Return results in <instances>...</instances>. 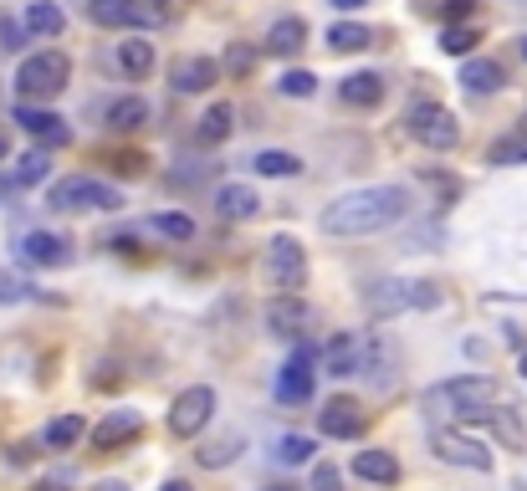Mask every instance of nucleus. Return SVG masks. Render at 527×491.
Listing matches in <instances>:
<instances>
[{"label":"nucleus","mask_w":527,"mask_h":491,"mask_svg":"<svg viewBox=\"0 0 527 491\" xmlns=\"http://www.w3.org/2000/svg\"><path fill=\"white\" fill-rule=\"evenodd\" d=\"M410 210L405 190L400 185H369V190H354V195H338L318 226L328 236H374V231H389V226H400Z\"/></svg>","instance_id":"nucleus-1"},{"label":"nucleus","mask_w":527,"mask_h":491,"mask_svg":"<svg viewBox=\"0 0 527 491\" xmlns=\"http://www.w3.org/2000/svg\"><path fill=\"white\" fill-rule=\"evenodd\" d=\"M430 405L446 410V415H461V420H481L492 405H497V384L487 374H461V379H446L430 389Z\"/></svg>","instance_id":"nucleus-2"},{"label":"nucleus","mask_w":527,"mask_h":491,"mask_svg":"<svg viewBox=\"0 0 527 491\" xmlns=\"http://www.w3.org/2000/svg\"><path fill=\"white\" fill-rule=\"evenodd\" d=\"M67 82H72V62H67L62 52H31V57L16 67V93H21V103H52Z\"/></svg>","instance_id":"nucleus-3"},{"label":"nucleus","mask_w":527,"mask_h":491,"mask_svg":"<svg viewBox=\"0 0 527 491\" xmlns=\"http://www.w3.org/2000/svg\"><path fill=\"white\" fill-rule=\"evenodd\" d=\"M52 210H118L123 195L103 180H93V174H72V180H57L52 195H47Z\"/></svg>","instance_id":"nucleus-4"},{"label":"nucleus","mask_w":527,"mask_h":491,"mask_svg":"<svg viewBox=\"0 0 527 491\" xmlns=\"http://www.w3.org/2000/svg\"><path fill=\"white\" fill-rule=\"evenodd\" d=\"M405 128H410V139L425 144L430 154H451V149L461 144V123H456V113L441 108V103H420Z\"/></svg>","instance_id":"nucleus-5"},{"label":"nucleus","mask_w":527,"mask_h":491,"mask_svg":"<svg viewBox=\"0 0 527 491\" xmlns=\"http://www.w3.org/2000/svg\"><path fill=\"white\" fill-rule=\"evenodd\" d=\"M267 272L282 292H302L307 287V251L297 236H272L267 241Z\"/></svg>","instance_id":"nucleus-6"},{"label":"nucleus","mask_w":527,"mask_h":491,"mask_svg":"<svg viewBox=\"0 0 527 491\" xmlns=\"http://www.w3.org/2000/svg\"><path fill=\"white\" fill-rule=\"evenodd\" d=\"M210 410H215V389H210V384H195V389H185V394L169 405V430L180 435V440H195V435L210 425Z\"/></svg>","instance_id":"nucleus-7"},{"label":"nucleus","mask_w":527,"mask_h":491,"mask_svg":"<svg viewBox=\"0 0 527 491\" xmlns=\"http://www.w3.org/2000/svg\"><path fill=\"white\" fill-rule=\"evenodd\" d=\"M441 302V287L435 282H374L369 287V307L379 312H400V307H435Z\"/></svg>","instance_id":"nucleus-8"},{"label":"nucleus","mask_w":527,"mask_h":491,"mask_svg":"<svg viewBox=\"0 0 527 491\" xmlns=\"http://www.w3.org/2000/svg\"><path fill=\"white\" fill-rule=\"evenodd\" d=\"M313 364H318V348H297L292 359L282 364V374H277V405H307L313 399Z\"/></svg>","instance_id":"nucleus-9"},{"label":"nucleus","mask_w":527,"mask_h":491,"mask_svg":"<svg viewBox=\"0 0 527 491\" xmlns=\"http://www.w3.org/2000/svg\"><path fill=\"white\" fill-rule=\"evenodd\" d=\"M313 323H318V312H313V302H302V292H282L267 302V333H277V338H302Z\"/></svg>","instance_id":"nucleus-10"},{"label":"nucleus","mask_w":527,"mask_h":491,"mask_svg":"<svg viewBox=\"0 0 527 491\" xmlns=\"http://www.w3.org/2000/svg\"><path fill=\"white\" fill-rule=\"evenodd\" d=\"M16 123L31 133L41 149H62V144H72L67 118H57L52 108H41V103H16Z\"/></svg>","instance_id":"nucleus-11"},{"label":"nucleus","mask_w":527,"mask_h":491,"mask_svg":"<svg viewBox=\"0 0 527 491\" xmlns=\"http://www.w3.org/2000/svg\"><path fill=\"white\" fill-rule=\"evenodd\" d=\"M318 430H323L328 440H359V430H364V410H359V399L333 394L328 405L318 410Z\"/></svg>","instance_id":"nucleus-12"},{"label":"nucleus","mask_w":527,"mask_h":491,"mask_svg":"<svg viewBox=\"0 0 527 491\" xmlns=\"http://www.w3.org/2000/svg\"><path fill=\"white\" fill-rule=\"evenodd\" d=\"M87 435H93V451H123V445H134L144 435V420L134 410H113V415H103Z\"/></svg>","instance_id":"nucleus-13"},{"label":"nucleus","mask_w":527,"mask_h":491,"mask_svg":"<svg viewBox=\"0 0 527 491\" xmlns=\"http://www.w3.org/2000/svg\"><path fill=\"white\" fill-rule=\"evenodd\" d=\"M215 82H221V62H210V57H174L169 62L174 93H210Z\"/></svg>","instance_id":"nucleus-14"},{"label":"nucleus","mask_w":527,"mask_h":491,"mask_svg":"<svg viewBox=\"0 0 527 491\" xmlns=\"http://www.w3.org/2000/svg\"><path fill=\"white\" fill-rule=\"evenodd\" d=\"M430 445H435V456L451 461V466H461V471H492V451H481L476 440H466V435H456V430H441Z\"/></svg>","instance_id":"nucleus-15"},{"label":"nucleus","mask_w":527,"mask_h":491,"mask_svg":"<svg viewBox=\"0 0 527 491\" xmlns=\"http://www.w3.org/2000/svg\"><path fill=\"white\" fill-rule=\"evenodd\" d=\"M359 353H364V338H359V333H333V338L318 348V364H323V374L348 379V374H359Z\"/></svg>","instance_id":"nucleus-16"},{"label":"nucleus","mask_w":527,"mask_h":491,"mask_svg":"<svg viewBox=\"0 0 527 491\" xmlns=\"http://www.w3.org/2000/svg\"><path fill=\"white\" fill-rule=\"evenodd\" d=\"M359 374L374 384V389H394V348L389 338H364V353H359Z\"/></svg>","instance_id":"nucleus-17"},{"label":"nucleus","mask_w":527,"mask_h":491,"mask_svg":"<svg viewBox=\"0 0 527 491\" xmlns=\"http://www.w3.org/2000/svg\"><path fill=\"white\" fill-rule=\"evenodd\" d=\"M21 261L26 266H67L72 246L62 236H52V231H31V236H21Z\"/></svg>","instance_id":"nucleus-18"},{"label":"nucleus","mask_w":527,"mask_h":491,"mask_svg":"<svg viewBox=\"0 0 527 491\" xmlns=\"http://www.w3.org/2000/svg\"><path fill=\"white\" fill-rule=\"evenodd\" d=\"M21 26H26V36L52 41V36H62L67 16H62V6H52V0H31V6H26V16H21Z\"/></svg>","instance_id":"nucleus-19"},{"label":"nucleus","mask_w":527,"mask_h":491,"mask_svg":"<svg viewBox=\"0 0 527 491\" xmlns=\"http://www.w3.org/2000/svg\"><path fill=\"white\" fill-rule=\"evenodd\" d=\"M343 103H354V108H379L384 103V77L379 72H354V77H343Z\"/></svg>","instance_id":"nucleus-20"},{"label":"nucleus","mask_w":527,"mask_h":491,"mask_svg":"<svg viewBox=\"0 0 527 491\" xmlns=\"http://www.w3.org/2000/svg\"><path fill=\"white\" fill-rule=\"evenodd\" d=\"M354 476L374 481V486H394V481H400V461H394L389 451H359L354 456Z\"/></svg>","instance_id":"nucleus-21"},{"label":"nucleus","mask_w":527,"mask_h":491,"mask_svg":"<svg viewBox=\"0 0 527 491\" xmlns=\"http://www.w3.org/2000/svg\"><path fill=\"white\" fill-rule=\"evenodd\" d=\"M215 210H221L226 220H251L261 210V200H256L251 185H221L215 190Z\"/></svg>","instance_id":"nucleus-22"},{"label":"nucleus","mask_w":527,"mask_h":491,"mask_svg":"<svg viewBox=\"0 0 527 491\" xmlns=\"http://www.w3.org/2000/svg\"><path fill=\"white\" fill-rule=\"evenodd\" d=\"M118 67L128 72V77H149L154 72V41H144V36H128V41H118Z\"/></svg>","instance_id":"nucleus-23"},{"label":"nucleus","mask_w":527,"mask_h":491,"mask_svg":"<svg viewBox=\"0 0 527 491\" xmlns=\"http://www.w3.org/2000/svg\"><path fill=\"white\" fill-rule=\"evenodd\" d=\"M174 16V0H128V26H139V31H159V26H169Z\"/></svg>","instance_id":"nucleus-24"},{"label":"nucleus","mask_w":527,"mask_h":491,"mask_svg":"<svg viewBox=\"0 0 527 491\" xmlns=\"http://www.w3.org/2000/svg\"><path fill=\"white\" fill-rule=\"evenodd\" d=\"M231 123H236V108H231V103H210V108L200 113V128H195L200 144H210V149L226 144V139H231Z\"/></svg>","instance_id":"nucleus-25"},{"label":"nucleus","mask_w":527,"mask_h":491,"mask_svg":"<svg viewBox=\"0 0 527 491\" xmlns=\"http://www.w3.org/2000/svg\"><path fill=\"white\" fill-rule=\"evenodd\" d=\"M267 47H272L277 57H297V52L307 47V21H302V16H282V21L272 26V36H267Z\"/></svg>","instance_id":"nucleus-26"},{"label":"nucleus","mask_w":527,"mask_h":491,"mask_svg":"<svg viewBox=\"0 0 527 491\" xmlns=\"http://www.w3.org/2000/svg\"><path fill=\"white\" fill-rule=\"evenodd\" d=\"M461 82L471 87V93H497V87L507 82V72H502V62H492V57H471V62L461 67Z\"/></svg>","instance_id":"nucleus-27"},{"label":"nucleus","mask_w":527,"mask_h":491,"mask_svg":"<svg viewBox=\"0 0 527 491\" xmlns=\"http://www.w3.org/2000/svg\"><path fill=\"white\" fill-rule=\"evenodd\" d=\"M149 123V103L144 98H118L113 108H108V128L113 133H139Z\"/></svg>","instance_id":"nucleus-28"},{"label":"nucleus","mask_w":527,"mask_h":491,"mask_svg":"<svg viewBox=\"0 0 527 491\" xmlns=\"http://www.w3.org/2000/svg\"><path fill=\"white\" fill-rule=\"evenodd\" d=\"M47 174H52V154L47 149H31V154H21L16 159V169H11V185H41V180H47Z\"/></svg>","instance_id":"nucleus-29"},{"label":"nucleus","mask_w":527,"mask_h":491,"mask_svg":"<svg viewBox=\"0 0 527 491\" xmlns=\"http://www.w3.org/2000/svg\"><path fill=\"white\" fill-rule=\"evenodd\" d=\"M369 41H374V31L359 26V21H338V26H328V47H333V52H364Z\"/></svg>","instance_id":"nucleus-30"},{"label":"nucleus","mask_w":527,"mask_h":491,"mask_svg":"<svg viewBox=\"0 0 527 491\" xmlns=\"http://www.w3.org/2000/svg\"><path fill=\"white\" fill-rule=\"evenodd\" d=\"M251 169H256V174H272V180H277V174H282V180H292V174H302V159L287 154V149H261V154L251 159Z\"/></svg>","instance_id":"nucleus-31"},{"label":"nucleus","mask_w":527,"mask_h":491,"mask_svg":"<svg viewBox=\"0 0 527 491\" xmlns=\"http://www.w3.org/2000/svg\"><path fill=\"white\" fill-rule=\"evenodd\" d=\"M246 451V445H241V435H221V440H210V445H200V466H210V471H221V466H231L236 456Z\"/></svg>","instance_id":"nucleus-32"},{"label":"nucleus","mask_w":527,"mask_h":491,"mask_svg":"<svg viewBox=\"0 0 527 491\" xmlns=\"http://www.w3.org/2000/svg\"><path fill=\"white\" fill-rule=\"evenodd\" d=\"M87 435V425H82V415H57L52 425H47V435H41V440H47L52 445V451H72V445Z\"/></svg>","instance_id":"nucleus-33"},{"label":"nucleus","mask_w":527,"mask_h":491,"mask_svg":"<svg viewBox=\"0 0 527 491\" xmlns=\"http://www.w3.org/2000/svg\"><path fill=\"white\" fill-rule=\"evenodd\" d=\"M154 236H164V241H195V220L180 215V210H164V215H154Z\"/></svg>","instance_id":"nucleus-34"},{"label":"nucleus","mask_w":527,"mask_h":491,"mask_svg":"<svg viewBox=\"0 0 527 491\" xmlns=\"http://www.w3.org/2000/svg\"><path fill=\"white\" fill-rule=\"evenodd\" d=\"M277 93H287V98H313V93H318V77L302 72V67H292V72L277 77Z\"/></svg>","instance_id":"nucleus-35"},{"label":"nucleus","mask_w":527,"mask_h":491,"mask_svg":"<svg viewBox=\"0 0 527 491\" xmlns=\"http://www.w3.org/2000/svg\"><path fill=\"white\" fill-rule=\"evenodd\" d=\"M313 451H318V440H307V435H282V440H277V456H282L287 466L313 461Z\"/></svg>","instance_id":"nucleus-36"},{"label":"nucleus","mask_w":527,"mask_h":491,"mask_svg":"<svg viewBox=\"0 0 527 491\" xmlns=\"http://www.w3.org/2000/svg\"><path fill=\"white\" fill-rule=\"evenodd\" d=\"M476 41H481V31H476V26H446V31H441V52L466 57V52L476 47Z\"/></svg>","instance_id":"nucleus-37"},{"label":"nucleus","mask_w":527,"mask_h":491,"mask_svg":"<svg viewBox=\"0 0 527 491\" xmlns=\"http://www.w3.org/2000/svg\"><path fill=\"white\" fill-rule=\"evenodd\" d=\"M87 16L98 26H128V0H87Z\"/></svg>","instance_id":"nucleus-38"},{"label":"nucleus","mask_w":527,"mask_h":491,"mask_svg":"<svg viewBox=\"0 0 527 491\" xmlns=\"http://www.w3.org/2000/svg\"><path fill=\"white\" fill-rule=\"evenodd\" d=\"M481 420H492V425H497V435H502V440L512 445V451H522V440H527V435H522V425H517V420L507 415V410H497V405H492V410L481 415Z\"/></svg>","instance_id":"nucleus-39"},{"label":"nucleus","mask_w":527,"mask_h":491,"mask_svg":"<svg viewBox=\"0 0 527 491\" xmlns=\"http://www.w3.org/2000/svg\"><path fill=\"white\" fill-rule=\"evenodd\" d=\"M226 72L251 77V72H256V52H251V47H241V41H231V47H226Z\"/></svg>","instance_id":"nucleus-40"},{"label":"nucleus","mask_w":527,"mask_h":491,"mask_svg":"<svg viewBox=\"0 0 527 491\" xmlns=\"http://www.w3.org/2000/svg\"><path fill=\"white\" fill-rule=\"evenodd\" d=\"M492 164H527V144L517 139V133H512V139H502V144H492V154H487Z\"/></svg>","instance_id":"nucleus-41"},{"label":"nucleus","mask_w":527,"mask_h":491,"mask_svg":"<svg viewBox=\"0 0 527 491\" xmlns=\"http://www.w3.org/2000/svg\"><path fill=\"white\" fill-rule=\"evenodd\" d=\"M307 491H343V481H338V471L328 466V461H318V471H313V486Z\"/></svg>","instance_id":"nucleus-42"},{"label":"nucleus","mask_w":527,"mask_h":491,"mask_svg":"<svg viewBox=\"0 0 527 491\" xmlns=\"http://www.w3.org/2000/svg\"><path fill=\"white\" fill-rule=\"evenodd\" d=\"M21 36H26V26H21V21H0V47H6V52H21V47H26Z\"/></svg>","instance_id":"nucleus-43"},{"label":"nucleus","mask_w":527,"mask_h":491,"mask_svg":"<svg viewBox=\"0 0 527 491\" xmlns=\"http://www.w3.org/2000/svg\"><path fill=\"white\" fill-rule=\"evenodd\" d=\"M476 11V0H446V26H466Z\"/></svg>","instance_id":"nucleus-44"},{"label":"nucleus","mask_w":527,"mask_h":491,"mask_svg":"<svg viewBox=\"0 0 527 491\" xmlns=\"http://www.w3.org/2000/svg\"><path fill=\"white\" fill-rule=\"evenodd\" d=\"M16 297H26V282H16V277H0V302H16Z\"/></svg>","instance_id":"nucleus-45"},{"label":"nucleus","mask_w":527,"mask_h":491,"mask_svg":"<svg viewBox=\"0 0 527 491\" xmlns=\"http://www.w3.org/2000/svg\"><path fill=\"white\" fill-rule=\"evenodd\" d=\"M113 169H118V174H144V159H139V154H118Z\"/></svg>","instance_id":"nucleus-46"},{"label":"nucleus","mask_w":527,"mask_h":491,"mask_svg":"<svg viewBox=\"0 0 527 491\" xmlns=\"http://www.w3.org/2000/svg\"><path fill=\"white\" fill-rule=\"evenodd\" d=\"M159 491H195V486H190V481H180V476H174V481H164Z\"/></svg>","instance_id":"nucleus-47"},{"label":"nucleus","mask_w":527,"mask_h":491,"mask_svg":"<svg viewBox=\"0 0 527 491\" xmlns=\"http://www.w3.org/2000/svg\"><path fill=\"white\" fill-rule=\"evenodd\" d=\"M338 11H359V6H369V0H333Z\"/></svg>","instance_id":"nucleus-48"},{"label":"nucleus","mask_w":527,"mask_h":491,"mask_svg":"<svg viewBox=\"0 0 527 491\" xmlns=\"http://www.w3.org/2000/svg\"><path fill=\"white\" fill-rule=\"evenodd\" d=\"M93 491H128V486H123V481H98Z\"/></svg>","instance_id":"nucleus-49"},{"label":"nucleus","mask_w":527,"mask_h":491,"mask_svg":"<svg viewBox=\"0 0 527 491\" xmlns=\"http://www.w3.org/2000/svg\"><path fill=\"white\" fill-rule=\"evenodd\" d=\"M517 139H522V144H527V113H522V118H517Z\"/></svg>","instance_id":"nucleus-50"},{"label":"nucleus","mask_w":527,"mask_h":491,"mask_svg":"<svg viewBox=\"0 0 527 491\" xmlns=\"http://www.w3.org/2000/svg\"><path fill=\"white\" fill-rule=\"evenodd\" d=\"M31 491H62L57 481H41V486H31Z\"/></svg>","instance_id":"nucleus-51"},{"label":"nucleus","mask_w":527,"mask_h":491,"mask_svg":"<svg viewBox=\"0 0 527 491\" xmlns=\"http://www.w3.org/2000/svg\"><path fill=\"white\" fill-rule=\"evenodd\" d=\"M6 154H11V149H6V139H0V159H6Z\"/></svg>","instance_id":"nucleus-52"},{"label":"nucleus","mask_w":527,"mask_h":491,"mask_svg":"<svg viewBox=\"0 0 527 491\" xmlns=\"http://www.w3.org/2000/svg\"><path fill=\"white\" fill-rule=\"evenodd\" d=\"M517 364H522V374H527V353H522V359H517Z\"/></svg>","instance_id":"nucleus-53"},{"label":"nucleus","mask_w":527,"mask_h":491,"mask_svg":"<svg viewBox=\"0 0 527 491\" xmlns=\"http://www.w3.org/2000/svg\"><path fill=\"white\" fill-rule=\"evenodd\" d=\"M522 57H527V36H522Z\"/></svg>","instance_id":"nucleus-54"},{"label":"nucleus","mask_w":527,"mask_h":491,"mask_svg":"<svg viewBox=\"0 0 527 491\" xmlns=\"http://www.w3.org/2000/svg\"><path fill=\"white\" fill-rule=\"evenodd\" d=\"M272 491H292V486H272Z\"/></svg>","instance_id":"nucleus-55"}]
</instances>
